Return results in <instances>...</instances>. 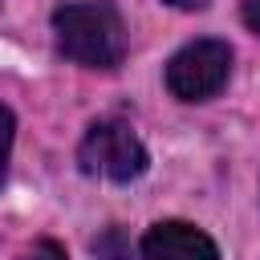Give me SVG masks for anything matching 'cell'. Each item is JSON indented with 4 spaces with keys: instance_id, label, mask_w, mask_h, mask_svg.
Listing matches in <instances>:
<instances>
[{
    "instance_id": "52a82bcc",
    "label": "cell",
    "mask_w": 260,
    "mask_h": 260,
    "mask_svg": "<svg viewBox=\"0 0 260 260\" xmlns=\"http://www.w3.org/2000/svg\"><path fill=\"white\" fill-rule=\"evenodd\" d=\"M20 260H69V256H65V248H61L57 240H37Z\"/></svg>"
},
{
    "instance_id": "8992f818",
    "label": "cell",
    "mask_w": 260,
    "mask_h": 260,
    "mask_svg": "<svg viewBox=\"0 0 260 260\" xmlns=\"http://www.w3.org/2000/svg\"><path fill=\"white\" fill-rule=\"evenodd\" d=\"M12 134H16V118L8 106H0V187L8 179V154H12Z\"/></svg>"
},
{
    "instance_id": "277c9868",
    "label": "cell",
    "mask_w": 260,
    "mask_h": 260,
    "mask_svg": "<svg viewBox=\"0 0 260 260\" xmlns=\"http://www.w3.org/2000/svg\"><path fill=\"white\" fill-rule=\"evenodd\" d=\"M138 252L142 260H219L215 240L187 219H158L142 236Z\"/></svg>"
},
{
    "instance_id": "ba28073f",
    "label": "cell",
    "mask_w": 260,
    "mask_h": 260,
    "mask_svg": "<svg viewBox=\"0 0 260 260\" xmlns=\"http://www.w3.org/2000/svg\"><path fill=\"white\" fill-rule=\"evenodd\" d=\"M240 12H244V24L260 37V0H244V8H240Z\"/></svg>"
},
{
    "instance_id": "3957f363",
    "label": "cell",
    "mask_w": 260,
    "mask_h": 260,
    "mask_svg": "<svg viewBox=\"0 0 260 260\" xmlns=\"http://www.w3.org/2000/svg\"><path fill=\"white\" fill-rule=\"evenodd\" d=\"M228 73H232V45L219 37H199L167 61V89L179 102H207L228 85Z\"/></svg>"
},
{
    "instance_id": "5b68a950",
    "label": "cell",
    "mask_w": 260,
    "mask_h": 260,
    "mask_svg": "<svg viewBox=\"0 0 260 260\" xmlns=\"http://www.w3.org/2000/svg\"><path fill=\"white\" fill-rule=\"evenodd\" d=\"M93 256H98V260H130V244H126L122 228H106V232L93 240Z\"/></svg>"
},
{
    "instance_id": "9c48e42d",
    "label": "cell",
    "mask_w": 260,
    "mask_h": 260,
    "mask_svg": "<svg viewBox=\"0 0 260 260\" xmlns=\"http://www.w3.org/2000/svg\"><path fill=\"white\" fill-rule=\"evenodd\" d=\"M162 4H171V8H183V12H199V8H207V0H162Z\"/></svg>"
},
{
    "instance_id": "7a4b0ae2",
    "label": "cell",
    "mask_w": 260,
    "mask_h": 260,
    "mask_svg": "<svg viewBox=\"0 0 260 260\" xmlns=\"http://www.w3.org/2000/svg\"><path fill=\"white\" fill-rule=\"evenodd\" d=\"M77 167L85 175H98V179H110V183H134V179L146 175L150 154L126 122L102 118L85 130V138L77 146Z\"/></svg>"
},
{
    "instance_id": "6da1fadb",
    "label": "cell",
    "mask_w": 260,
    "mask_h": 260,
    "mask_svg": "<svg viewBox=\"0 0 260 260\" xmlns=\"http://www.w3.org/2000/svg\"><path fill=\"white\" fill-rule=\"evenodd\" d=\"M57 49L85 69H118L126 61V20L114 0H73L53 12Z\"/></svg>"
}]
</instances>
